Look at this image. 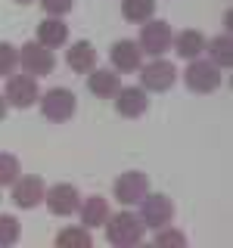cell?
Masks as SVG:
<instances>
[{
    "label": "cell",
    "mask_w": 233,
    "mask_h": 248,
    "mask_svg": "<svg viewBox=\"0 0 233 248\" xmlns=\"http://www.w3.org/2000/svg\"><path fill=\"white\" fill-rule=\"evenodd\" d=\"M106 239L112 245H121V248H128V245H140L143 242V236H146V227H143V220H140L137 214H131V211H121V214H115V217H106Z\"/></svg>",
    "instance_id": "6da1fadb"
},
{
    "label": "cell",
    "mask_w": 233,
    "mask_h": 248,
    "mask_svg": "<svg viewBox=\"0 0 233 248\" xmlns=\"http://www.w3.org/2000/svg\"><path fill=\"white\" fill-rule=\"evenodd\" d=\"M183 84H186V90H193V93H215L221 87V68H217L212 59L196 56L183 72Z\"/></svg>",
    "instance_id": "7a4b0ae2"
},
{
    "label": "cell",
    "mask_w": 233,
    "mask_h": 248,
    "mask_svg": "<svg viewBox=\"0 0 233 248\" xmlns=\"http://www.w3.org/2000/svg\"><path fill=\"white\" fill-rule=\"evenodd\" d=\"M140 220H143L146 230L171 227V220H174V205H171V199L162 196V192H146V196L140 199Z\"/></svg>",
    "instance_id": "3957f363"
},
{
    "label": "cell",
    "mask_w": 233,
    "mask_h": 248,
    "mask_svg": "<svg viewBox=\"0 0 233 248\" xmlns=\"http://www.w3.org/2000/svg\"><path fill=\"white\" fill-rule=\"evenodd\" d=\"M19 65L25 68V75L31 78H44L53 72V65H56V59H53V50L37 41H28L19 46Z\"/></svg>",
    "instance_id": "277c9868"
},
{
    "label": "cell",
    "mask_w": 233,
    "mask_h": 248,
    "mask_svg": "<svg viewBox=\"0 0 233 248\" xmlns=\"http://www.w3.org/2000/svg\"><path fill=\"white\" fill-rule=\"evenodd\" d=\"M6 103L16 108H31L41 99V90H37V78L31 75H6V90H3Z\"/></svg>",
    "instance_id": "5b68a950"
},
{
    "label": "cell",
    "mask_w": 233,
    "mask_h": 248,
    "mask_svg": "<svg viewBox=\"0 0 233 248\" xmlns=\"http://www.w3.org/2000/svg\"><path fill=\"white\" fill-rule=\"evenodd\" d=\"M75 108H78V99L66 87H53L41 96V112L47 121H68L75 115Z\"/></svg>",
    "instance_id": "8992f818"
},
{
    "label": "cell",
    "mask_w": 233,
    "mask_h": 248,
    "mask_svg": "<svg viewBox=\"0 0 233 248\" xmlns=\"http://www.w3.org/2000/svg\"><path fill=\"white\" fill-rule=\"evenodd\" d=\"M140 53H150V56H162V53L171 46V25L162 19H146L143 28H140Z\"/></svg>",
    "instance_id": "52a82bcc"
},
{
    "label": "cell",
    "mask_w": 233,
    "mask_h": 248,
    "mask_svg": "<svg viewBox=\"0 0 233 248\" xmlns=\"http://www.w3.org/2000/svg\"><path fill=\"white\" fill-rule=\"evenodd\" d=\"M174 81H177V68L165 59H159V56H155L150 65L140 68V84H143V90L165 93V90L174 87Z\"/></svg>",
    "instance_id": "ba28073f"
},
{
    "label": "cell",
    "mask_w": 233,
    "mask_h": 248,
    "mask_svg": "<svg viewBox=\"0 0 233 248\" xmlns=\"http://www.w3.org/2000/svg\"><path fill=\"white\" fill-rule=\"evenodd\" d=\"M44 202H47V211L50 214L68 217V214L78 211V205H81V192H78L72 183H56V186H50V189L44 192Z\"/></svg>",
    "instance_id": "9c48e42d"
},
{
    "label": "cell",
    "mask_w": 233,
    "mask_h": 248,
    "mask_svg": "<svg viewBox=\"0 0 233 248\" xmlns=\"http://www.w3.org/2000/svg\"><path fill=\"white\" fill-rule=\"evenodd\" d=\"M150 192V177L140 174V170H124V174L115 180V199L121 205H140V199Z\"/></svg>",
    "instance_id": "30bf717a"
},
{
    "label": "cell",
    "mask_w": 233,
    "mask_h": 248,
    "mask_svg": "<svg viewBox=\"0 0 233 248\" xmlns=\"http://www.w3.org/2000/svg\"><path fill=\"white\" fill-rule=\"evenodd\" d=\"M44 192H47V186L41 177H19V180L13 183V202L19 208H37L44 202Z\"/></svg>",
    "instance_id": "8fae6325"
},
{
    "label": "cell",
    "mask_w": 233,
    "mask_h": 248,
    "mask_svg": "<svg viewBox=\"0 0 233 248\" xmlns=\"http://www.w3.org/2000/svg\"><path fill=\"white\" fill-rule=\"evenodd\" d=\"M115 108L124 118H140V115L150 108V99H146L143 87H118L115 93Z\"/></svg>",
    "instance_id": "7c38bea8"
},
{
    "label": "cell",
    "mask_w": 233,
    "mask_h": 248,
    "mask_svg": "<svg viewBox=\"0 0 233 248\" xmlns=\"http://www.w3.org/2000/svg\"><path fill=\"white\" fill-rule=\"evenodd\" d=\"M171 46H174L177 56L196 59V56L205 53V37H202V31H196V28H186L181 34H171Z\"/></svg>",
    "instance_id": "4fadbf2b"
},
{
    "label": "cell",
    "mask_w": 233,
    "mask_h": 248,
    "mask_svg": "<svg viewBox=\"0 0 233 248\" xmlns=\"http://www.w3.org/2000/svg\"><path fill=\"white\" fill-rule=\"evenodd\" d=\"M121 87V78L115 72H109V68H90V78H87V90L93 93V96L100 99H109L115 96Z\"/></svg>",
    "instance_id": "5bb4252c"
},
{
    "label": "cell",
    "mask_w": 233,
    "mask_h": 248,
    "mask_svg": "<svg viewBox=\"0 0 233 248\" xmlns=\"http://www.w3.org/2000/svg\"><path fill=\"white\" fill-rule=\"evenodd\" d=\"M66 41H68V25L59 16H50V19H44L41 25H37V44L56 50V46H62Z\"/></svg>",
    "instance_id": "9a60e30c"
},
{
    "label": "cell",
    "mask_w": 233,
    "mask_h": 248,
    "mask_svg": "<svg viewBox=\"0 0 233 248\" xmlns=\"http://www.w3.org/2000/svg\"><path fill=\"white\" fill-rule=\"evenodd\" d=\"M140 46L137 41H118L112 46V53H109V59H112V65L118 68V72H137L140 68Z\"/></svg>",
    "instance_id": "2e32d148"
},
{
    "label": "cell",
    "mask_w": 233,
    "mask_h": 248,
    "mask_svg": "<svg viewBox=\"0 0 233 248\" xmlns=\"http://www.w3.org/2000/svg\"><path fill=\"white\" fill-rule=\"evenodd\" d=\"M78 214H81V227H87V230L103 227L106 217H109V202L103 196H90L78 205Z\"/></svg>",
    "instance_id": "e0dca14e"
},
{
    "label": "cell",
    "mask_w": 233,
    "mask_h": 248,
    "mask_svg": "<svg viewBox=\"0 0 233 248\" xmlns=\"http://www.w3.org/2000/svg\"><path fill=\"white\" fill-rule=\"evenodd\" d=\"M66 62L72 72H90L93 65H97V50H93V44L87 41H78L72 44V50L66 53Z\"/></svg>",
    "instance_id": "ac0fdd59"
},
{
    "label": "cell",
    "mask_w": 233,
    "mask_h": 248,
    "mask_svg": "<svg viewBox=\"0 0 233 248\" xmlns=\"http://www.w3.org/2000/svg\"><path fill=\"white\" fill-rule=\"evenodd\" d=\"M155 0H121V16L134 25H143L146 19H152Z\"/></svg>",
    "instance_id": "d6986e66"
},
{
    "label": "cell",
    "mask_w": 233,
    "mask_h": 248,
    "mask_svg": "<svg viewBox=\"0 0 233 248\" xmlns=\"http://www.w3.org/2000/svg\"><path fill=\"white\" fill-rule=\"evenodd\" d=\"M205 50H208V56H212V62L217 68H230V62H233V41H230V34L215 37L212 44H205Z\"/></svg>",
    "instance_id": "ffe728a7"
},
{
    "label": "cell",
    "mask_w": 233,
    "mask_h": 248,
    "mask_svg": "<svg viewBox=\"0 0 233 248\" xmlns=\"http://www.w3.org/2000/svg\"><path fill=\"white\" fill-rule=\"evenodd\" d=\"M19 174H22L19 158L10 155V152H0V186H13L19 180Z\"/></svg>",
    "instance_id": "44dd1931"
},
{
    "label": "cell",
    "mask_w": 233,
    "mask_h": 248,
    "mask_svg": "<svg viewBox=\"0 0 233 248\" xmlns=\"http://www.w3.org/2000/svg\"><path fill=\"white\" fill-rule=\"evenodd\" d=\"M56 245H81V248H87L90 245V230L87 227H68V230H62L56 236Z\"/></svg>",
    "instance_id": "7402d4cb"
},
{
    "label": "cell",
    "mask_w": 233,
    "mask_h": 248,
    "mask_svg": "<svg viewBox=\"0 0 233 248\" xmlns=\"http://www.w3.org/2000/svg\"><path fill=\"white\" fill-rule=\"evenodd\" d=\"M19 236H22L19 220H16L13 214H0V245H13V242H19Z\"/></svg>",
    "instance_id": "603a6c76"
},
{
    "label": "cell",
    "mask_w": 233,
    "mask_h": 248,
    "mask_svg": "<svg viewBox=\"0 0 233 248\" xmlns=\"http://www.w3.org/2000/svg\"><path fill=\"white\" fill-rule=\"evenodd\" d=\"M16 62H19V53H16V46L6 44V41H0V78L13 75V72H16Z\"/></svg>",
    "instance_id": "cb8c5ba5"
},
{
    "label": "cell",
    "mask_w": 233,
    "mask_h": 248,
    "mask_svg": "<svg viewBox=\"0 0 233 248\" xmlns=\"http://www.w3.org/2000/svg\"><path fill=\"white\" fill-rule=\"evenodd\" d=\"M155 245H186V236H183V232H177V230L162 227L159 232H155Z\"/></svg>",
    "instance_id": "d4e9b609"
},
{
    "label": "cell",
    "mask_w": 233,
    "mask_h": 248,
    "mask_svg": "<svg viewBox=\"0 0 233 248\" xmlns=\"http://www.w3.org/2000/svg\"><path fill=\"white\" fill-rule=\"evenodd\" d=\"M44 10L50 16H66L68 10H72V0H41Z\"/></svg>",
    "instance_id": "484cf974"
},
{
    "label": "cell",
    "mask_w": 233,
    "mask_h": 248,
    "mask_svg": "<svg viewBox=\"0 0 233 248\" xmlns=\"http://www.w3.org/2000/svg\"><path fill=\"white\" fill-rule=\"evenodd\" d=\"M6 108H10V103H6V96H3V93H0V121L6 118Z\"/></svg>",
    "instance_id": "4316f807"
},
{
    "label": "cell",
    "mask_w": 233,
    "mask_h": 248,
    "mask_svg": "<svg viewBox=\"0 0 233 248\" xmlns=\"http://www.w3.org/2000/svg\"><path fill=\"white\" fill-rule=\"evenodd\" d=\"M16 3H22V6H28V3H34V0H16Z\"/></svg>",
    "instance_id": "83f0119b"
}]
</instances>
